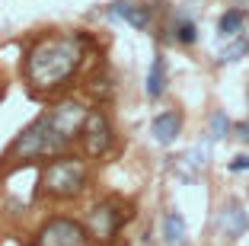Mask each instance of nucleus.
<instances>
[{"label":"nucleus","instance_id":"3","mask_svg":"<svg viewBox=\"0 0 249 246\" xmlns=\"http://www.w3.org/2000/svg\"><path fill=\"white\" fill-rule=\"evenodd\" d=\"M83 186H87V163L77 157H67V153H58L42 173V189L54 198L80 195Z\"/></svg>","mask_w":249,"mask_h":246},{"label":"nucleus","instance_id":"14","mask_svg":"<svg viewBox=\"0 0 249 246\" xmlns=\"http://www.w3.org/2000/svg\"><path fill=\"white\" fill-rule=\"evenodd\" d=\"M246 55H249V42H246V38H236V36H233V42L220 51L217 61H220V64H236V61H243Z\"/></svg>","mask_w":249,"mask_h":246},{"label":"nucleus","instance_id":"15","mask_svg":"<svg viewBox=\"0 0 249 246\" xmlns=\"http://www.w3.org/2000/svg\"><path fill=\"white\" fill-rule=\"evenodd\" d=\"M176 42H182V45H195V38H198V29H195V22L192 19H185V16H179V22H176Z\"/></svg>","mask_w":249,"mask_h":246},{"label":"nucleus","instance_id":"1","mask_svg":"<svg viewBox=\"0 0 249 246\" xmlns=\"http://www.w3.org/2000/svg\"><path fill=\"white\" fill-rule=\"evenodd\" d=\"M87 36H48L36 42L26 55V80L36 90H58L64 80L73 77L83 58Z\"/></svg>","mask_w":249,"mask_h":246},{"label":"nucleus","instance_id":"7","mask_svg":"<svg viewBox=\"0 0 249 246\" xmlns=\"http://www.w3.org/2000/svg\"><path fill=\"white\" fill-rule=\"evenodd\" d=\"M45 115H48V122L54 125L58 134H64L67 141H73V138H80L87 109H83L80 102H58V106H54L52 112H45Z\"/></svg>","mask_w":249,"mask_h":246},{"label":"nucleus","instance_id":"18","mask_svg":"<svg viewBox=\"0 0 249 246\" xmlns=\"http://www.w3.org/2000/svg\"><path fill=\"white\" fill-rule=\"evenodd\" d=\"M230 131H233L243 144H249V118H246V122H233V128H230Z\"/></svg>","mask_w":249,"mask_h":246},{"label":"nucleus","instance_id":"5","mask_svg":"<svg viewBox=\"0 0 249 246\" xmlns=\"http://www.w3.org/2000/svg\"><path fill=\"white\" fill-rule=\"evenodd\" d=\"M80 138H83V151H87L89 157H103V153L109 151L112 147V125H109V118H106V112H99V109L87 112Z\"/></svg>","mask_w":249,"mask_h":246},{"label":"nucleus","instance_id":"17","mask_svg":"<svg viewBox=\"0 0 249 246\" xmlns=\"http://www.w3.org/2000/svg\"><path fill=\"white\" fill-rule=\"evenodd\" d=\"M227 170H230V173H249V153H240L236 160H230Z\"/></svg>","mask_w":249,"mask_h":246},{"label":"nucleus","instance_id":"10","mask_svg":"<svg viewBox=\"0 0 249 246\" xmlns=\"http://www.w3.org/2000/svg\"><path fill=\"white\" fill-rule=\"evenodd\" d=\"M109 16L124 19L128 26H134V29H147V26H150V7H141V3H124V0H118V3H112Z\"/></svg>","mask_w":249,"mask_h":246},{"label":"nucleus","instance_id":"6","mask_svg":"<svg viewBox=\"0 0 249 246\" xmlns=\"http://www.w3.org/2000/svg\"><path fill=\"white\" fill-rule=\"evenodd\" d=\"M124 211L118 208L115 202H103V205H96L93 211H89L87 217V230L93 240H103V243H109V240H115L118 227L124 224Z\"/></svg>","mask_w":249,"mask_h":246},{"label":"nucleus","instance_id":"4","mask_svg":"<svg viewBox=\"0 0 249 246\" xmlns=\"http://www.w3.org/2000/svg\"><path fill=\"white\" fill-rule=\"evenodd\" d=\"M89 243V230L71 217H54L42 230L36 233L32 246H87Z\"/></svg>","mask_w":249,"mask_h":246},{"label":"nucleus","instance_id":"12","mask_svg":"<svg viewBox=\"0 0 249 246\" xmlns=\"http://www.w3.org/2000/svg\"><path fill=\"white\" fill-rule=\"evenodd\" d=\"M163 243L166 246H182L185 243V217L179 211H169L163 217Z\"/></svg>","mask_w":249,"mask_h":246},{"label":"nucleus","instance_id":"13","mask_svg":"<svg viewBox=\"0 0 249 246\" xmlns=\"http://www.w3.org/2000/svg\"><path fill=\"white\" fill-rule=\"evenodd\" d=\"M243 22H246L243 10H227V13H224V16L217 19V32H220L224 38H233V36H240Z\"/></svg>","mask_w":249,"mask_h":246},{"label":"nucleus","instance_id":"2","mask_svg":"<svg viewBox=\"0 0 249 246\" xmlns=\"http://www.w3.org/2000/svg\"><path fill=\"white\" fill-rule=\"evenodd\" d=\"M67 144H71V141H67L64 134H58V131H54V125L48 122V115H38L36 122H32L29 128H26L19 138L13 141V147H10V157H16V160L58 157V153H64Z\"/></svg>","mask_w":249,"mask_h":246},{"label":"nucleus","instance_id":"11","mask_svg":"<svg viewBox=\"0 0 249 246\" xmlns=\"http://www.w3.org/2000/svg\"><path fill=\"white\" fill-rule=\"evenodd\" d=\"M163 93H166V61L157 51L154 58H150V71H147V96L150 99H160Z\"/></svg>","mask_w":249,"mask_h":246},{"label":"nucleus","instance_id":"9","mask_svg":"<svg viewBox=\"0 0 249 246\" xmlns=\"http://www.w3.org/2000/svg\"><path fill=\"white\" fill-rule=\"evenodd\" d=\"M179 131H182V115H179L176 109H169V112H160V115L150 122V134H154L157 144L169 147L173 141L179 138Z\"/></svg>","mask_w":249,"mask_h":246},{"label":"nucleus","instance_id":"16","mask_svg":"<svg viewBox=\"0 0 249 246\" xmlns=\"http://www.w3.org/2000/svg\"><path fill=\"white\" fill-rule=\"evenodd\" d=\"M230 128H233V122L227 118V112H214L211 115V141H220Z\"/></svg>","mask_w":249,"mask_h":246},{"label":"nucleus","instance_id":"8","mask_svg":"<svg viewBox=\"0 0 249 246\" xmlns=\"http://www.w3.org/2000/svg\"><path fill=\"white\" fill-rule=\"evenodd\" d=\"M246 227H249V214H246V208H243V202L227 198L217 211V233L224 240H240L243 233H246Z\"/></svg>","mask_w":249,"mask_h":246}]
</instances>
